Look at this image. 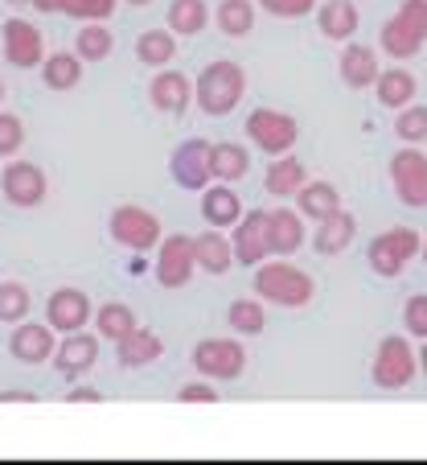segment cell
<instances>
[{
  "instance_id": "6da1fadb",
  "label": "cell",
  "mask_w": 427,
  "mask_h": 465,
  "mask_svg": "<svg viewBox=\"0 0 427 465\" xmlns=\"http://www.w3.org/2000/svg\"><path fill=\"white\" fill-rule=\"evenodd\" d=\"M243 91H247V71L238 62L218 58L193 79V104L206 115H230L238 107V99H243Z\"/></svg>"
},
{
  "instance_id": "7a4b0ae2",
  "label": "cell",
  "mask_w": 427,
  "mask_h": 465,
  "mask_svg": "<svg viewBox=\"0 0 427 465\" xmlns=\"http://www.w3.org/2000/svg\"><path fill=\"white\" fill-rule=\"evenodd\" d=\"M255 297L271 301L279 309H305L316 297V284L305 268L296 263H284L276 255V263H259L255 268Z\"/></svg>"
},
{
  "instance_id": "3957f363",
  "label": "cell",
  "mask_w": 427,
  "mask_h": 465,
  "mask_svg": "<svg viewBox=\"0 0 427 465\" xmlns=\"http://www.w3.org/2000/svg\"><path fill=\"white\" fill-rule=\"evenodd\" d=\"M423 42H427V0H403L378 29V45L394 62L415 58L423 50Z\"/></svg>"
},
{
  "instance_id": "277c9868",
  "label": "cell",
  "mask_w": 427,
  "mask_h": 465,
  "mask_svg": "<svg viewBox=\"0 0 427 465\" xmlns=\"http://www.w3.org/2000/svg\"><path fill=\"white\" fill-rule=\"evenodd\" d=\"M247 136H251L255 149L267 153V157L276 161V157H284V153L296 149L300 124L292 120L288 112H276V107H255V112L247 115Z\"/></svg>"
},
{
  "instance_id": "5b68a950",
  "label": "cell",
  "mask_w": 427,
  "mask_h": 465,
  "mask_svg": "<svg viewBox=\"0 0 427 465\" xmlns=\"http://www.w3.org/2000/svg\"><path fill=\"white\" fill-rule=\"evenodd\" d=\"M419 375V354L411 351V342L403 334H391L378 342L374 367H370V379H374L383 391H403L411 387V379Z\"/></svg>"
},
{
  "instance_id": "8992f818",
  "label": "cell",
  "mask_w": 427,
  "mask_h": 465,
  "mask_svg": "<svg viewBox=\"0 0 427 465\" xmlns=\"http://www.w3.org/2000/svg\"><path fill=\"white\" fill-rule=\"evenodd\" d=\"M419 247H423V239H419L415 227H391L366 247V260L383 281H394V276L419 255Z\"/></svg>"
},
{
  "instance_id": "52a82bcc",
  "label": "cell",
  "mask_w": 427,
  "mask_h": 465,
  "mask_svg": "<svg viewBox=\"0 0 427 465\" xmlns=\"http://www.w3.org/2000/svg\"><path fill=\"white\" fill-rule=\"evenodd\" d=\"M193 371L201 379H214V383H227V379H238L247 367V351L238 338H201L189 354Z\"/></svg>"
},
{
  "instance_id": "ba28073f",
  "label": "cell",
  "mask_w": 427,
  "mask_h": 465,
  "mask_svg": "<svg viewBox=\"0 0 427 465\" xmlns=\"http://www.w3.org/2000/svg\"><path fill=\"white\" fill-rule=\"evenodd\" d=\"M107 231H112L115 243H123L128 252H152V247H160V219L152 211H144V206H115L112 219H107Z\"/></svg>"
},
{
  "instance_id": "9c48e42d",
  "label": "cell",
  "mask_w": 427,
  "mask_h": 465,
  "mask_svg": "<svg viewBox=\"0 0 427 465\" xmlns=\"http://www.w3.org/2000/svg\"><path fill=\"white\" fill-rule=\"evenodd\" d=\"M391 185L403 206H427V157L415 144H403L391 157Z\"/></svg>"
},
{
  "instance_id": "30bf717a",
  "label": "cell",
  "mask_w": 427,
  "mask_h": 465,
  "mask_svg": "<svg viewBox=\"0 0 427 465\" xmlns=\"http://www.w3.org/2000/svg\"><path fill=\"white\" fill-rule=\"evenodd\" d=\"M198 272V252L189 235H165L157 252V284L160 289H185Z\"/></svg>"
},
{
  "instance_id": "8fae6325",
  "label": "cell",
  "mask_w": 427,
  "mask_h": 465,
  "mask_svg": "<svg viewBox=\"0 0 427 465\" xmlns=\"http://www.w3.org/2000/svg\"><path fill=\"white\" fill-rule=\"evenodd\" d=\"M169 173H173V182L181 185V190H206L209 182H214V169H209V144L206 141H185L173 149V157H169Z\"/></svg>"
},
{
  "instance_id": "7c38bea8",
  "label": "cell",
  "mask_w": 427,
  "mask_h": 465,
  "mask_svg": "<svg viewBox=\"0 0 427 465\" xmlns=\"http://www.w3.org/2000/svg\"><path fill=\"white\" fill-rule=\"evenodd\" d=\"M0 34H5V62H9V66H17V71H34V66L45 62V42H42V34H37V25L13 17V21H5Z\"/></svg>"
},
{
  "instance_id": "4fadbf2b",
  "label": "cell",
  "mask_w": 427,
  "mask_h": 465,
  "mask_svg": "<svg viewBox=\"0 0 427 465\" xmlns=\"http://www.w3.org/2000/svg\"><path fill=\"white\" fill-rule=\"evenodd\" d=\"M45 190H50V182H45L42 165L17 161V165H5V173H0V193H5L13 206H21V211L42 203Z\"/></svg>"
},
{
  "instance_id": "5bb4252c",
  "label": "cell",
  "mask_w": 427,
  "mask_h": 465,
  "mask_svg": "<svg viewBox=\"0 0 427 465\" xmlns=\"http://www.w3.org/2000/svg\"><path fill=\"white\" fill-rule=\"evenodd\" d=\"M45 322L58 330V334H79L91 322V297L82 289H58L45 301Z\"/></svg>"
},
{
  "instance_id": "9a60e30c",
  "label": "cell",
  "mask_w": 427,
  "mask_h": 465,
  "mask_svg": "<svg viewBox=\"0 0 427 465\" xmlns=\"http://www.w3.org/2000/svg\"><path fill=\"white\" fill-rule=\"evenodd\" d=\"M230 247H235V263H255V268H259V263L271 255V247H267V211H247L243 219L235 223Z\"/></svg>"
},
{
  "instance_id": "2e32d148",
  "label": "cell",
  "mask_w": 427,
  "mask_h": 465,
  "mask_svg": "<svg viewBox=\"0 0 427 465\" xmlns=\"http://www.w3.org/2000/svg\"><path fill=\"white\" fill-rule=\"evenodd\" d=\"M53 334H58V330H53L50 322H45V325H37V322H21L17 330H13V338H9L13 359L25 362V367H37V362H50V359H53V351H58Z\"/></svg>"
},
{
  "instance_id": "e0dca14e",
  "label": "cell",
  "mask_w": 427,
  "mask_h": 465,
  "mask_svg": "<svg viewBox=\"0 0 427 465\" xmlns=\"http://www.w3.org/2000/svg\"><path fill=\"white\" fill-rule=\"evenodd\" d=\"M149 104L165 115H185L193 104V79L181 71H157L149 83Z\"/></svg>"
},
{
  "instance_id": "ac0fdd59",
  "label": "cell",
  "mask_w": 427,
  "mask_h": 465,
  "mask_svg": "<svg viewBox=\"0 0 427 465\" xmlns=\"http://www.w3.org/2000/svg\"><path fill=\"white\" fill-rule=\"evenodd\" d=\"M99 362V338L91 334H66V342H58V351H53V371H58L62 379H82L87 371H95Z\"/></svg>"
},
{
  "instance_id": "d6986e66",
  "label": "cell",
  "mask_w": 427,
  "mask_h": 465,
  "mask_svg": "<svg viewBox=\"0 0 427 465\" xmlns=\"http://www.w3.org/2000/svg\"><path fill=\"white\" fill-rule=\"evenodd\" d=\"M267 247H271V255H279V260L296 255L300 247H305V214L288 211V206L267 211Z\"/></svg>"
},
{
  "instance_id": "ffe728a7",
  "label": "cell",
  "mask_w": 427,
  "mask_h": 465,
  "mask_svg": "<svg viewBox=\"0 0 427 465\" xmlns=\"http://www.w3.org/2000/svg\"><path fill=\"white\" fill-rule=\"evenodd\" d=\"M201 219H206V227H214V231L235 227V223L243 219V198L235 193V185L230 182L206 185V190H201Z\"/></svg>"
},
{
  "instance_id": "44dd1931",
  "label": "cell",
  "mask_w": 427,
  "mask_h": 465,
  "mask_svg": "<svg viewBox=\"0 0 427 465\" xmlns=\"http://www.w3.org/2000/svg\"><path fill=\"white\" fill-rule=\"evenodd\" d=\"M341 83H345L349 91H366L378 83V54L374 45H362V42H349L345 50H341Z\"/></svg>"
},
{
  "instance_id": "7402d4cb",
  "label": "cell",
  "mask_w": 427,
  "mask_h": 465,
  "mask_svg": "<svg viewBox=\"0 0 427 465\" xmlns=\"http://www.w3.org/2000/svg\"><path fill=\"white\" fill-rule=\"evenodd\" d=\"M362 25V13L354 0H325L316 9V29H321L329 42H349Z\"/></svg>"
},
{
  "instance_id": "603a6c76",
  "label": "cell",
  "mask_w": 427,
  "mask_h": 465,
  "mask_svg": "<svg viewBox=\"0 0 427 465\" xmlns=\"http://www.w3.org/2000/svg\"><path fill=\"white\" fill-rule=\"evenodd\" d=\"M358 239V219L349 211H337V214H329L325 223H316V231H313V247H316V255H341L349 243Z\"/></svg>"
},
{
  "instance_id": "cb8c5ba5",
  "label": "cell",
  "mask_w": 427,
  "mask_h": 465,
  "mask_svg": "<svg viewBox=\"0 0 427 465\" xmlns=\"http://www.w3.org/2000/svg\"><path fill=\"white\" fill-rule=\"evenodd\" d=\"M296 211L305 214L308 223H325L329 214L345 211V206H341V193L333 182H305L296 193Z\"/></svg>"
},
{
  "instance_id": "d4e9b609",
  "label": "cell",
  "mask_w": 427,
  "mask_h": 465,
  "mask_svg": "<svg viewBox=\"0 0 427 465\" xmlns=\"http://www.w3.org/2000/svg\"><path fill=\"white\" fill-rule=\"evenodd\" d=\"M193 252H198V268H206L209 276H227L230 268H235V247H230V239L214 227H209L206 235L193 239Z\"/></svg>"
},
{
  "instance_id": "484cf974",
  "label": "cell",
  "mask_w": 427,
  "mask_h": 465,
  "mask_svg": "<svg viewBox=\"0 0 427 465\" xmlns=\"http://www.w3.org/2000/svg\"><path fill=\"white\" fill-rule=\"evenodd\" d=\"M308 182L305 173V161L292 157V153H284V157H276V165H267V177H263V190L271 193V198H296L300 185Z\"/></svg>"
},
{
  "instance_id": "4316f807",
  "label": "cell",
  "mask_w": 427,
  "mask_h": 465,
  "mask_svg": "<svg viewBox=\"0 0 427 465\" xmlns=\"http://www.w3.org/2000/svg\"><path fill=\"white\" fill-rule=\"evenodd\" d=\"M374 87H378V104L391 107V112H403V107L415 104V95H419L415 74L403 71V66H386V71L378 74Z\"/></svg>"
},
{
  "instance_id": "83f0119b",
  "label": "cell",
  "mask_w": 427,
  "mask_h": 465,
  "mask_svg": "<svg viewBox=\"0 0 427 465\" xmlns=\"http://www.w3.org/2000/svg\"><path fill=\"white\" fill-rule=\"evenodd\" d=\"M115 351H120V367L136 371V367H149V362H157L160 354H165V342H160L152 330H131L123 342H115Z\"/></svg>"
},
{
  "instance_id": "f1b7e54d",
  "label": "cell",
  "mask_w": 427,
  "mask_h": 465,
  "mask_svg": "<svg viewBox=\"0 0 427 465\" xmlns=\"http://www.w3.org/2000/svg\"><path fill=\"white\" fill-rule=\"evenodd\" d=\"M209 169H214V182L235 185L238 177H247V169H251V153L235 141H218V144H209Z\"/></svg>"
},
{
  "instance_id": "f546056e",
  "label": "cell",
  "mask_w": 427,
  "mask_h": 465,
  "mask_svg": "<svg viewBox=\"0 0 427 465\" xmlns=\"http://www.w3.org/2000/svg\"><path fill=\"white\" fill-rule=\"evenodd\" d=\"M173 54H177V34L173 29H144V34L136 37V58L144 62V66L165 71L169 62H173Z\"/></svg>"
},
{
  "instance_id": "4dcf8cb0",
  "label": "cell",
  "mask_w": 427,
  "mask_h": 465,
  "mask_svg": "<svg viewBox=\"0 0 427 465\" xmlns=\"http://www.w3.org/2000/svg\"><path fill=\"white\" fill-rule=\"evenodd\" d=\"M42 83L50 91H74L82 83V58L79 54H50L42 62Z\"/></svg>"
},
{
  "instance_id": "1f68e13d",
  "label": "cell",
  "mask_w": 427,
  "mask_h": 465,
  "mask_svg": "<svg viewBox=\"0 0 427 465\" xmlns=\"http://www.w3.org/2000/svg\"><path fill=\"white\" fill-rule=\"evenodd\" d=\"M227 325L235 330L238 338H255V334H263V330H267V313H263V301H255V297H238V301H230V309H227Z\"/></svg>"
},
{
  "instance_id": "d6a6232c",
  "label": "cell",
  "mask_w": 427,
  "mask_h": 465,
  "mask_svg": "<svg viewBox=\"0 0 427 465\" xmlns=\"http://www.w3.org/2000/svg\"><path fill=\"white\" fill-rule=\"evenodd\" d=\"M95 330L107 342H123V338L136 330V313H131V305H123V301H112V305L95 309Z\"/></svg>"
},
{
  "instance_id": "836d02e7",
  "label": "cell",
  "mask_w": 427,
  "mask_h": 465,
  "mask_svg": "<svg viewBox=\"0 0 427 465\" xmlns=\"http://www.w3.org/2000/svg\"><path fill=\"white\" fill-rule=\"evenodd\" d=\"M112 45H115V37L103 21H82V29L74 34V54L82 62H103L112 54Z\"/></svg>"
},
{
  "instance_id": "e575fe53",
  "label": "cell",
  "mask_w": 427,
  "mask_h": 465,
  "mask_svg": "<svg viewBox=\"0 0 427 465\" xmlns=\"http://www.w3.org/2000/svg\"><path fill=\"white\" fill-rule=\"evenodd\" d=\"M214 21L227 37H247L255 29V0H222L214 9Z\"/></svg>"
},
{
  "instance_id": "d590c367",
  "label": "cell",
  "mask_w": 427,
  "mask_h": 465,
  "mask_svg": "<svg viewBox=\"0 0 427 465\" xmlns=\"http://www.w3.org/2000/svg\"><path fill=\"white\" fill-rule=\"evenodd\" d=\"M206 25H209L206 0H173V5H169V29H173V34L193 37V34H201Z\"/></svg>"
},
{
  "instance_id": "8d00e7d4",
  "label": "cell",
  "mask_w": 427,
  "mask_h": 465,
  "mask_svg": "<svg viewBox=\"0 0 427 465\" xmlns=\"http://www.w3.org/2000/svg\"><path fill=\"white\" fill-rule=\"evenodd\" d=\"M29 289L17 281H5L0 284V322H9V325H21L29 317Z\"/></svg>"
},
{
  "instance_id": "74e56055",
  "label": "cell",
  "mask_w": 427,
  "mask_h": 465,
  "mask_svg": "<svg viewBox=\"0 0 427 465\" xmlns=\"http://www.w3.org/2000/svg\"><path fill=\"white\" fill-rule=\"evenodd\" d=\"M394 136L403 144H423L427 141V104H407L394 120Z\"/></svg>"
},
{
  "instance_id": "f35d334b",
  "label": "cell",
  "mask_w": 427,
  "mask_h": 465,
  "mask_svg": "<svg viewBox=\"0 0 427 465\" xmlns=\"http://www.w3.org/2000/svg\"><path fill=\"white\" fill-rule=\"evenodd\" d=\"M120 0H62V13L74 21H107Z\"/></svg>"
},
{
  "instance_id": "ab89813d",
  "label": "cell",
  "mask_w": 427,
  "mask_h": 465,
  "mask_svg": "<svg viewBox=\"0 0 427 465\" xmlns=\"http://www.w3.org/2000/svg\"><path fill=\"white\" fill-rule=\"evenodd\" d=\"M25 144V124L13 112H0V157H17Z\"/></svg>"
},
{
  "instance_id": "60d3db41",
  "label": "cell",
  "mask_w": 427,
  "mask_h": 465,
  "mask_svg": "<svg viewBox=\"0 0 427 465\" xmlns=\"http://www.w3.org/2000/svg\"><path fill=\"white\" fill-rule=\"evenodd\" d=\"M403 325H407L411 338H427V292H415L403 309Z\"/></svg>"
},
{
  "instance_id": "b9f144b4",
  "label": "cell",
  "mask_w": 427,
  "mask_h": 465,
  "mask_svg": "<svg viewBox=\"0 0 427 465\" xmlns=\"http://www.w3.org/2000/svg\"><path fill=\"white\" fill-rule=\"evenodd\" d=\"M316 0H259V9L271 13V17H284V21H296V17H308Z\"/></svg>"
},
{
  "instance_id": "7bdbcfd3",
  "label": "cell",
  "mask_w": 427,
  "mask_h": 465,
  "mask_svg": "<svg viewBox=\"0 0 427 465\" xmlns=\"http://www.w3.org/2000/svg\"><path fill=\"white\" fill-rule=\"evenodd\" d=\"M177 400H181V404H218V387H214V379H201V383H181V387H177Z\"/></svg>"
},
{
  "instance_id": "ee69618b",
  "label": "cell",
  "mask_w": 427,
  "mask_h": 465,
  "mask_svg": "<svg viewBox=\"0 0 427 465\" xmlns=\"http://www.w3.org/2000/svg\"><path fill=\"white\" fill-rule=\"evenodd\" d=\"M66 404H103V395H99L95 387H74V391L66 395Z\"/></svg>"
},
{
  "instance_id": "f6af8a7d",
  "label": "cell",
  "mask_w": 427,
  "mask_h": 465,
  "mask_svg": "<svg viewBox=\"0 0 427 465\" xmlns=\"http://www.w3.org/2000/svg\"><path fill=\"white\" fill-rule=\"evenodd\" d=\"M0 404H37L34 391H0Z\"/></svg>"
},
{
  "instance_id": "bcb514c9",
  "label": "cell",
  "mask_w": 427,
  "mask_h": 465,
  "mask_svg": "<svg viewBox=\"0 0 427 465\" xmlns=\"http://www.w3.org/2000/svg\"><path fill=\"white\" fill-rule=\"evenodd\" d=\"M34 9L50 17V13H62V0H34Z\"/></svg>"
},
{
  "instance_id": "7dc6e473",
  "label": "cell",
  "mask_w": 427,
  "mask_h": 465,
  "mask_svg": "<svg viewBox=\"0 0 427 465\" xmlns=\"http://www.w3.org/2000/svg\"><path fill=\"white\" fill-rule=\"evenodd\" d=\"M419 371L427 375V338H423V351H419Z\"/></svg>"
},
{
  "instance_id": "c3c4849f",
  "label": "cell",
  "mask_w": 427,
  "mask_h": 465,
  "mask_svg": "<svg viewBox=\"0 0 427 465\" xmlns=\"http://www.w3.org/2000/svg\"><path fill=\"white\" fill-rule=\"evenodd\" d=\"M13 9H25V5H34V0H9Z\"/></svg>"
},
{
  "instance_id": "681fc988",
  "label": "cell",
  "mask_w": 427,
  "mask_h": 465,
  "mask_svg": "<svg viewBox=\"0 0 427 465\" xmlns=\"http://www.w3.org/2000/svg\"><path fill=\"white\" fill-rule=\"evenodd\" d=\"M419 255H423V263H427V239H423V247H419Z\"/></svg>"
},
{
  "instance_id": "f907efd6",
  "label": "cell",
  "mask_w": 427,
  "mask_h": 465,
  "mask_svg": "<svg viewBox=\"0 0 427 465\" xmlns=\"http://www.w3.org/2000/svg\"><path fill=\"white\" fill-rule=\"evenodd\" d=\"M128 5H149V0H128Z\"/></svg>"
},
{
  "instance_id": "816d5d0a",
  "label": "cell",
  "mask_w": 427,
  "mask_h": 465,
  "mask_svg": "<svg viewBox=\"0 0 427 465\" xmlns=\"http://www.w3.org/2000/svg\"><path fill=\"white\" fill-rule=\"evenodd\" d=\"M0 99H5V83H0Z\"/></svg>"
}]
</instances>
